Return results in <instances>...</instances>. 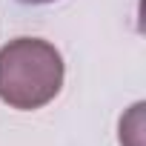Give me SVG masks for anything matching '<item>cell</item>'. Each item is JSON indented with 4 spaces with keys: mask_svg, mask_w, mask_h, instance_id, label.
Masks as SVG:
<instances>
[{
    "mask_svg": "<svg viewBox=\"0 0 146 146\" xmlns=\"http://www.w3.org/2000/svg\"><path fill=\"white\" fill-rule=\"evenodd\" d=\"M63 54L40 37H15L0 46V100L20 112L52 103L63 89Z\"/></svg>",
    "mask_w": 146,
    "mask_h": 146,
    "instance_id": "6da1fadb",
    "label": "cell"
},
{
    "mask_svg": "<svg viewBox=\"0 0 146 146\" xmlns=\"http://www.w3.org/2000/svg\"><path fill=\"white\" fill-rule=\"evenodd\" d=\"M17 3H26V6H43V3H54V0H17Z\"/></svg>",
    "mask_w": 146,
    "mask_h": 146,
    "instance_id": "7a4b0ae2",
    "label": "cell"
}]
</instances>
